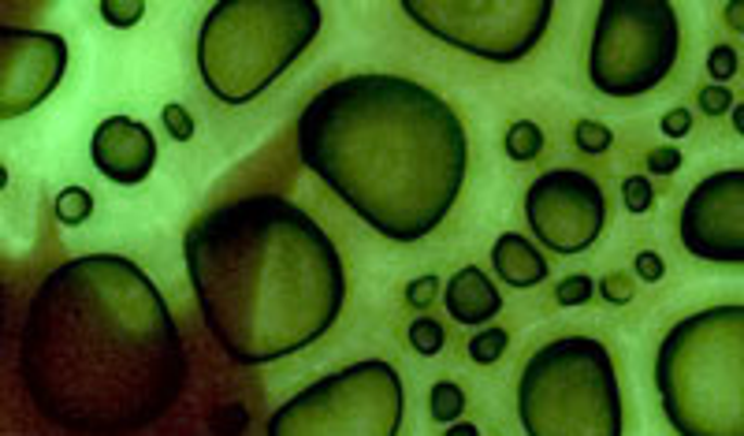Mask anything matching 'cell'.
<instances>
[{"instance_id": "obj_1", "label": "cell", "mask_w": 744, "mask_h": 436, "mask_svg": "<svg viewBox=\"0 0 744 436\" xmlns=\"http://www.w3.org/2000/svg\"><path fill=\"white\" fill-rule=\"evenodd\" d=\"M38 414L75 436H135L179 403L187 344L168 302L119 254H86L38 284L20 336Z\"/></svg>"}, {"instance_id": "obj_2", "label": "cell", "mask_w": 744, "mask_h": 436, "mask_svg": "<svg viewBox=\"0 0 744 436\" xmlns=\"http://www.w3.org/2000/svg\"><path fill=\"white\" fill-rule=\"evenodd\" d=\"M298 153L391 242H417L440 228L469 169L462 116L402 75H350L324 86L298 116Z\"/></svg>"}, {"instance_id": "obj_3", "label": "cell", "mask_w": 744, "mask_h": 436, "mask_svg": "<svg viewBox=\"0 0 744 436\" xmlns=\"http://www.w3.org/2000/svg\"><path fill=\"white\" fill-rule=\"evenodd\" d=\"M182 258L209 336L231 362L268 365L298 354L343 313L339 247L279 195L209 209L187 228Z\"/></svg>"}, {"instance_id": "obj_4", "label": "cell", "mask_w": 744, "mask_h": 436, "mask_svg": "<svg viewBox=\"0 0 744 436\" xmlns=\"http://www.w3.org/2000/svg\"><path fill=\"white\" fill-rule=\"evenodd\" d=\"M655 388L678 436H744V302L681 317L655 354Z\"/></svg>"}, {"instance_id": "obj_5", "label": "cell", "mask_w": 744, "mask_h": 436, "mask_svg": "<svg viewBox=\"0 0 744 436\" xmlns=\"http://www.w3.org/2000/svg\"><path fill=\"white\" fill-rule=\"evenodd\" d=\"M320 8L313 0H224L198 34V72L224 104L265 94L313 46Z\"/></svg>"}, {"instance_id": "obj_6", "label": "cell", "mask_w": 744, "mask_h": 436, "mask_svg": "<svg viewBox=\"0 0 744 436\" xmlns=\"http://www.w3.org/2000/svg\"><path fill=\"white\" fill-rule=\"evenodd\" d=\"M518 418L525 436H621V385L607 344L563 336L521 370Z\"/></svg>"}, {"instance_id": "obj_7", "label": "cell", "mask_w": 744, "mask_h": 436, "mask_svg": "<svg viewBox=\"0 0 744 436\" xmlns=\"http://www.w3.org/2000/svg\"><path fill=\"white\" fill-rule=\"evenodd\" d=\"M406 388L391 362L365 359L276 407L268 436H399Z\"/></svg>"}, {"instance_id": "obj_8", "label": "cell", "mask_w": 744, "mask_h": 436, "mask_svg": "<svg viewBox=\"0 0 744 436\" xmlns=\"http://www.w3.org/2000/svg\"><path fill=\"white\" fill-rule=\"evenodd\" d=\"M681 52V23L667 0H603L595 12L589 78L607 98H641L663 83Z\"/></svg>"}, {"instance_id": "obj_9", "label": "cell", "mask_w": 744, "mask_h": 436, "mask_svg": "<svg viewBox=\"0 0 744 436\" xmlns=\"http://www.w3.org/2000/svg\"><path fill=\"white\" fill-rule=\"evenodd\" d=\"M402 12L451 49L514 64L529 57L547 34L551 0H406Z\"/></svg>"}, {"instance_id": "obj_10", "label": "cell", "mask_w": 744, "mask_h": 436, "mask_svg": "<svg viewBox=\"0 0 744 436\" xmlns=\"http://www.w3.org/2000/svg\"><path fill=\"white\" fill-rule=\"evenodd\" d=\"M525 221L555 254H584L607 228L603 187L581 169L544 172L525 195Z\"/></svg>"}, {"instance_id": "obj_11", "label": "cell", "mask_w": 744, "mask_h": 436, "mask_svg": "<svg viewBox=\"0 0 744 436\" xmlns=\"http://www.w3.org/2000/svg\"><path fill=\"white\" fill-rule=\"evenodd\" d=\"M681 247L699 261L744 265V169L711 172L689 190L678 216Z\"/></svg>"}, {"instance_id": "obj_12", "label": "cell", "mask_w": 744, "mask_h": 436, "mask_svg": "<svg viewBox=\"0 0 744 436\" xmlns=\"http://www.w3.org/2000/svg\"><path fill=\"white\" fill-rule=\"evenodd\" d=\"M67 57L72 52L60 34L0 26V120L38 109L64 78Z\"/></svg>"}, {"instance_id": "obj_13", "label": "cell", "mask_w": 744, "mask_h": 436, "mask_svg": "<svg viewBox=\"0 0 744 436\" xmlns=\"http://www.w3.org/2000/svg\"><path fill=\"white\" fill-rule=\"evenodd\" d=\"M90 157H93V169L109 183L135 187V183L149 179V172L156 169V138L142 120L109 116L93 130Z\"/></svg>"}, {"instance_id": "obj_14", "label": "cell", "mask_w": 744, "mask_h": 436, "mask_svg": "<svg viewBox=\"0 0 744 436\" xmlns=\"http://www.w3.org/2000/svg\"><path fill=\"white\" fill-rule=\"evenodd\" d=\"M443 302L458 325H488L503 310V295L480 265H466L446 281Z\"/></svg>"}, {"instance_id": "obj_15", "label": "cell", "mask_w": 744, "mask_h": 436, "mask_svg": "<svg viewBox=\"0 0 744 436\" xmlns=\"http://www.w3.org/2000/svg\"><path fill=\"white\" fill-rule=\"evenodd\" d=\"M492 269H495L499 281L510 284V287H518V291L544 284L547 273H551L547 258L540 254V250L532 247L525 235H518V232H503L495 239V247H492Z\"/></svg>"}, {"instance_id": "obj_16", "label": "cell", "mask_w": 744, "mask_h": 436, "mask_svg": "<svg viewBox=\"0 0 744 436\" xmlns=\"http://www.w3.org/2000/svg\"><path fill=\"white\" fill-rule=\"evenodd\" d=\"M428 411L440 425H454L458 414L466 411V391H462L454 381H436L432 391H428Z\"/></svg>"}, {"instance_id": "obj_17", "label": "cell", "mask_w": 744, "mask_h": 436, "mask_svg": "<svg viewBox=\"0 0 744 436\" xmlns=\"http://www.w3.org/2000/svg\"><path fill=\"white\" fill-rule=\"evenodd\" d=\"M540 150H544V130H540L532 120H518L510 130H506V153L510 161H537Z\"/></svg>"}, {"instance_id": "obj_18", "label": "cell", "mask_w": 744, "mask_h": 436, "mask_svg": "<svg viewBox=\"0 0 744 436\" xmlns=\"http://www.w3.org/2000/svg\"><path fill=\"white\" fill-rule=\"evenodd\" d=\"M93 216V195L86 187H64L56 195V221L60 224H86Z\"/></svg>"}, {"instance_id": "obj_19", "label": "cell", "mask_w": 744, "mask_h": 436, "mask_svg": "<svg viewBox=\"0 0 744 436\" xmlns=\"http://www.w3.org/2000/svg\"><path fill=\"white\" fill-rule=\"evenodd\" d=\"M446 344V333L443 325L436 317H414L409 321V347H414L417 354H425V359H432V354H440Z\"/></svg>"}, {"instance_id": "obj_20", "label": "cell", "mask_w": 744, "mask_h": 436, "mask_svg": "<svg viewBox=\"0 0 744 436\" xmlns=\"http://www.w3.org/2000/svg\"><path fill=\"white\" fill-rule=\"evenodd\" d=\"M506 347H510V333L506 328H484V333L469 339V359L477 365H492L503 359Z\"/></svg>"}, {"instance_id": "obj_21", "label": "cell", "mask_w": 744, "mask_h": 436, "mask_svg": "<svg viewBox=\"0 0 744 436\" xmlns=\"http://www.w3.org/2000/svg\"><path fill=\"white\" fill-rule=\"evenodd\" d=\"M573 142L581 153H607L610 142H615V135H610V127L595 124V120H581V124L573 127Z\"/></svg>"}, {"instance_id": "obj_22", "label": "cell", "mask_w": 744, "mask_h": 436, "mask_svg": "<svg viewBox=\"0 0 744 436\" xmlns=\"http://www.w3.org/2000/svg\"><path fill=\"white\" fill-rule=\"evenodd\" d=\"M621 202H626L629 213H647L655 205V190L647 183V176H629L621 183Z\"/></svg>"}, {"instance_id": "obj_23", "label": "cell", "mask_w": 744, "mask_h": 436, "mask_svg": "<svg viewBox=\"0 0 744 436\" xmlns=\"http://www.w3.org/2000/svg\"><path fill=\"white\" fill-rule=\"evenodd\" d=\"M161 124L175 138V142H190V138H194V120H190V112L182 109V104H175V101L161 109Z\"/></svg>"}, {"instance_id": "obj_24", "label": "cell", "mask_w": 744, "mask_h": 436, "mask_svg": "<svg viewBox=\"0 0 744 436\" xmlns=\"http://www.w3.org/2000/svg\"><path fill=\"white\" fill-rule=\"evenodd\" d=\"M595 295V284L589 281V276H566L563 284H558V291H555V299H558V307H584Z\"/></svg>"}, {"instance_id": "obj_25", "label": "cell", "mask_w": 744, "mask_h": 436, "mask_svg": "<svg viewBox=\"0 0 744 436\" xmlns=\"http://www.w3.org/2000/svg\"><path fill=\"white\" fill-rule=\"evenodd\" d=\"M595 291H600L607 302H615V307H626V302H633L636 287H633V276L629 273H607Z\"/></svg>"}, {"instance_id": "obj_26", "label": "cell", "mask_w": 744, "mask_h": 436, "mask_svg": "<svg viewBox=\"0 0 744 436\" xmlns=\"http://www.w3.org/2000/svg\"><path fill=\"white\" fill-rule=\"evenodd\" d=\"M142 15H146L142 0H127V4H119V0H104L101 4V20L112 23V26H135Z\"/></svg>"}, {"instance_id": "obj_27", "label": "cell", "mask_w": 744, "mask_h": 436, "mask_svg": "<svg viewBox=\"0 0 744 436\" xmlns=\"http://www.w3.org/2000/svg\"><path fill=\"white\" fill-rule=\"evenodd\" d=\"M707 75L715 78V86H726V78L737 75V52H733V46H715L707 52Z\"/></svg>"}, {"instance_id": "obj_28", "label": "cell", "mask_w": 744, "mask_h": 436, "mask_svg": "<svg viewBox=\"0 0 744 436\" xmlns=\"http://www.w3.org/2000/svg\"><path fill=\"white\" fill-rule=\"evenodd\" d=\"M681 161H685V157H681L678 146H655V150L644 157V169L652 172V176H673V172L681 169Z\"/></svg>"}, {"instance_id": "obj_29", "label": "cell", "mask_w": 744, "mask_h": 436, "mask_svg": "<svg viewBox=\"0 0 744 436\" xmlns=\"http://www.w3.org/2000/svg\"><path fill=\"white\" fill-rule=\"evenodd\" d=\"M699 109L707 112V116H722V112H733V94H730V86H704L699 90Z\"/></svg>"}, {"instance_id": "obj_30", "label": "cell", "mask_w": 744, "mask_h": 436, "mask_svg": "<svg viewBox=\"0 0 744 436\" xmlns=\"http://www.w3.org/2000/svg\"><path fill=\"white\" fill-rule=\"evenodd\" d=\"M633 269L644 284H659L663 276H667V261L655 254V250H641V254L633 258Z\"/></svg>"}, {"instance_id": "obj_31", "label": "cell", "mask_w": 744, "mask_h": 436, "mask_svg": "<svg viewBox=\"0 0 744 436\" xmlns=\"http://www.w3.org/2000/svg\"><path fill=\"white\" fill-rule=\"evenodd\" d=\"M436 291H440V281H436V276H417V281L406 287V302L417 310H425L428 302L436 299Z\"/></svg>"}, {"instance_id": "obj_32", "label": "cell", "mask_w": 744, "mask_h": 436, "mask_svg": "<svg viewBox=\"0 0 744 436\" xmlns=\"http://www.w3.org/2000/svg\"><path fill=\"white\" fill-rule=\"evenodd\" d=\"M247 422H250V418H247L242 407H224V411L213 418V425H216V433H220V436H242Z\"/></svg>"}, {"instance_id": "obj_33", "label": "cell", "mask_w": 744, "mask_h": 436, "mask_svg": "<svg viewBox=\"0 0 744 436\" xmlns=\"http://www.w3.org/2000/svg\"><path fill=\"white\" fill-rule=\"evenodd\" d=\"M659 127H663V135H667V138H685L689 130H693V112H689V109H670L667 116L659 120Z\"/></svg>"}, {"instance_id": "obj_34", "label": "cell", "mask_w": 744, "mask_h": 436, "mask_svg": "<svg viewBox=\"0 0 744 436\" xmlns=\"http://www.w3.org/2000/svg\"><path fill=\"white\" fill-rule=\"evenodd\" d=\"M722 20H726L730 30L744 34V0H730V4L722 8Z\"/></svg>"}, {"instance_id": "obj_35", "label": "cell", "mask_w": 744, "mask_h": 436, "mask_svg": "<svg viewBox=\"0 0 744 436\" xmlns=\"http://www.w3.org/2000/svg\"><path fill=\"white\" fill-rule=\"evenodd\" d=\"M443 436H480V433H477V425H469V422H454Z\"/></svg>"}, {"instance_id": "obj_36", "label": "cell", "mask_w": 744, "mask_h": 436, "mask_svg": "<svg viewBox=\"0 0 744 436\" xmlns=\"http://www.w3.org/2000/svg\"><path fill=\"white\" fill-rule=\"evenodd\" d=\"M733 130H737V135H744V101L733 104Z\"/></svg>"}, {"instance_id": "obj_37", "label": "cell", "mask_w": 744, "mask_h": 436, "mask_svg": "<svg viewBox=\"0 0 744 436\" xmlns=\"http://www.w3.org/2000/svg\"><path fill=\"white\" fill-rule=\"evenodd\" d=\"M0 339H4V284H0Z\"/></svg>"}, {"instance_id": "obj_38", "label": "cell", "mask_w": 744, "mask_h": 436, "mask_svg": "<svg viewBox=\"0 0 744 436\" xmlns=\"http://www.w3.org/2000/svg\"><path fill=\"white\" fill-rule=\"evenodd\" d=\"M8 187V169H0V190Z\"/></svg>"}]
</instances>
